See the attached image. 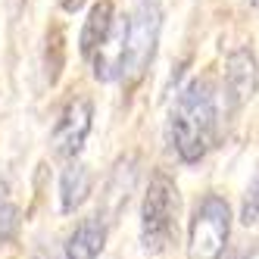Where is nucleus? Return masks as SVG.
<instances>
[{"instance_id": "nucleus-12", "label": "nucleus", "mask_w": 259, "mask_h": 259, "mask_svg": "<svg viewBox=\"0 0 259 259\" xmlns=\"http://www.w3.org/2000/svg\"><path fill=\"white\" fill-rule=\"evenodd\" d=\"M60 69H63V31L53 28V34L47 38V81L50 84H57Z\"/></svg>"}, {"instance_id": "nucleus-7", "label": "nucleus", "mask_w": 259, "mask_h": 259, "mask_svg": "<svg viewBox=\"0 0 259 259\" xmlns=\"http://www.w3.org/2000/svg\"><path fill=\"white\" fill-rule=\"evenodd\" d=\"M135 165H138L135 156H122L116 162L113 175H109V181H106V191L100 197V212L97 215L103 222H116V215L125 209L128 197H132V188H135V175H138Z\"/></svg>"}, {"instance_id": "nucleus-15", "label": "nucleus", "mask_w": 259, "mask_h": 259, "mask_svg": "<svg viewBox=\"0 0 259 259\" xmlns=\"http://www.w3.org/2000/svg\"><path fill=\"white\" fill-rule=\"evenodd\" d=\"M250 4H256V7H259V0H250Z\"/></svg>"}, {"instance_id": "nucleus-9", "label": "nucleus", "mask_w": 259, "mask_h": 259, "mask_svg": "<svg viewBox=\"0 0 259 259\" xmlns=\"http://www.w3.org/2000/svg\"><path fill=\"white\" fill-rule=\"evenodd\" d=\"M113 22H116V7L113 0H97L91 7L88 19H84V28H81V38H78V47H81V57L91 60L94 50L106 41V34L113 31Z\"/></svg>"}, {"instance_id": "nucleus-5", "label": "nucleus", "mask_w": 259, "mask_h": 259, "mask_svg": "<svg viewBox=\"0 0 259 259\" xmlns=\"http://www.w3.org/2000/svg\"><path fill=\"white\" fill-rule=\"evenodd\" d=\"M91 125H94V103H91V97H84V94L72 97L57 119V128H53V138H50L53 153L63 159L78 156L91 135Z\"/></svg>"}, {"instance_id": "nucleus-13", "label": "nucleus", "mask_w": 259, "mask_h": 259, "mask_svg": "<svg viewBox=\"0 0 259 259\" xmlns=\"http://www.w3.org/2000/svg\"><path fill=\"white\" fill-rule=\"evenodd\" d=\"M240 222L244 225H256L259 222V165L247 184V194H244V206H240Z\"/></svg>"}, {"instance_id": "nucleus-1", "label": "nucleus", "mask_w": 259, "mask_h": 259, "mask_svg": "<svg viewBox=\"0 0 259 259\" xmlns=\"http://www.w3.org/2000/svg\"><path fill=\"white\" fill-rule=\"evenodd\" d=\"M215 141V91L206 78H194L169 113V144L181 162H200Z\"/></svg>"}, {"instance_id": "nucleus-10", "label": "nucleus", "mask_w": 259, "mask_h": 259, "mask_svg": "<svg viewBox=\"0 0 259 259\" xmlns=\"http://www.w3.org/2000/svg\"><path fill=\"white\" fill-rule=\"evenodd\" d=\"M91 188H94V178H91L88 165H81V162L66 165L63 175H60V206H63V212H75L88 200Z\"/></svg>"}, {"instance_id": "nucleus-8", "label": "nucleus", "mask_w": 259, "mask_h": 259, "mask_svg": "<svg viewBox=\"0 0 259 259\" xmlns=\"http://www.w3.org/2000/svg\"><path fill=\"white\" fill-rule=\"evenodd\" d=\"M106 247V222L100 215L81 219L66 240V259H97Z\"/></svg>"}, {"instance_id": "nucleus-14", "label": "nucleus", "mask_w": 259, "mask_h": 259, "mask_svg": "<svg viewBox=\"0 0 259 259\" xmlns=\"http://www.w3.org/2000/svg\"><path fill=\"white\" fill-rule=\"evenodd\" d=\"M84 4H88V0H60V7H63L66 13H78Z\"/></svg>"}, {"instance_id": "nucleus-2", "label": "nucleus", "mask_w": 259, "mask_h": 259, "mask_svg": "<svg viewBox=\"0 0 259 259\" xmlns=\"http://www.w3.org/2000/svg\"><path fill=\"white\" fill-rule=\"evenodd\" d=\"M178 234V188L165 172H153L141 206V244L147 253H162Z\"/></svg>"}, {"instance_id": "nucleus-11", "label": "nucleus", "mask_w": 259, "mask_h": 259, "mask_svg": "<svg viewBox=\"0 0 259 259\" xmlns=\"http://www.w3.org/2000/svg\"><path fill=\"white\" fill-rule=\"evenodd\" d=\"M19 228H22V212H19V206H13V203H0V244L16 240Z\"/></svg>"}, {"instance_id": "nucleus-4", "label": "nucleus", "mask_w": 259, "mask_h": 259, "mask_svg": "<svg viewBox=\"0 0 259 259\" xmlns=\"http://www.w3.org/2000/svg\"><path fill=\"white\" fill-rule=\"evenodd\" d=\"M231 234V209L219 194H206L191 219L188 259H222Z\"/></svg>"}, {"instance_id": "nucleus-6", "label": "nucleus", "mask_w": 259, "mask_h": 259, "mask_svg": "<svg viewBox=\"0 0 259 259\" xmlns=\"http://www.w3.org/2000/svg\"><path fill=\"white\" fill-rule=\"evenodd\" d=\"M259 88V69H256V57L240 47L234 53H228L225 60V97H228V106L237 109L244 106Z\"/></svg>"}, {"instance_id": "nucleus-3", "label": "nucleus", "mask_w": 259, "mask_h": 259, "mask_svg": "<svg viewBox=\"0 0 259 259\" xmlns=\"http://www.w3.org/2000/svg\"><path fill=\"white\" fill-rule=\"evenodd\" d=\"M162 28V7L159 0H138L135 13L128 16V34H125V53H122V81L138 84L150 69L159 44Z\"/></svg>"}]
</instances>
